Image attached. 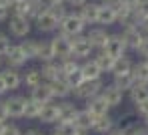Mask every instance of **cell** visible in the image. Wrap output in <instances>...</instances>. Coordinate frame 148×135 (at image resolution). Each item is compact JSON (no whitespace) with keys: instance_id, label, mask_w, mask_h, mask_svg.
<instances>
[{"instance_id":"obj_1","label":"cell","mask_w":148,"mask_h":135,"mask_svg":"<svg viewBox=\"0 0 148 135\" xmlns=\"http://www.w3.org/2000/svg\"><path fill=\"white\" fill-rule=\"evenodd\" d=\"M84 30H86V24H84V20L80 18L78 12H68V14L60 20V24H58V32L66 34L68 38H74V36L84 34Z\"/></svg>"},{"instance_id":"obj_2","label":"cell","mask_w":148,"mask_h":135,"mask_svg":"<svg viewBox=\"0 0 148 135\" xmlns=\"http://www.w3.org/2000/svg\"><path fill=\"white\" fill-rule=\"evenodd\" d=\"M104 85L106 83L102 81V79H96V81H84L80 87H76L72 91V97L76 101H88V99H92V97H96L102 93V89H104Z\"/></svg>"},{"instance_id":"obj_3","label":"cell","mask_w":148,"mask_h":135,"mask_svg":"<svg viewBox=\"0 0 148 135\" xmlns=\"http://www.w3.org/2000/svg\"><path fill=\"white\" fill-rule=\"evenodd\" d=\"M94 56V47L92 42L88 40L86 34H80V36H74L72 38V58L76 61H88Z\"/></svg>"},{"instance_id":"obj_4","label":"cell","mask_w":148,"mask_h":135,"mask_svg":"<svg viewBox=\"0 0 148 135\" xmlns=\"http://www.w3.org/2000/svg\"><path fill=\"white\" fill-rule=\"evenodd\" d=\"M52 47H54V56H56L58 63H62L66 58H72V38H68L66 34L56 32L52 36Z\"/></svg>"},{"instance_id":"obj_5","label":"cell","mask_w":148,"mask_h":135,"mask_svg":"<svg viewBox=\"0 0 148 135\" xmlns=\"http://www.w3.org/2000/svg\"><path fill=\"white\" fill-rule=\"evenodd\" d=\"M120 36H122L124 42H126L128 51H134V53L138 51V47L144 40V32L140 30V26H136V24H126V26H122Z\"/></svg>"},{"instance_id":"obj_6","label":"cell","mask_w":148,"mask_h":135,"mask_svg":"<svg viewBox=\"0 0 148 135\" xmlns=\"http://www.w3.org/2000/svg\"><path fill=\"white\" fill-rule=\"evenodd\" d=\"M30 28H32V20L26 18V16H14L12 14L8 18V30L16 38H26L30 34Z\"/></svg>"},{"instance_id":"obj_7","label":"cell","mask_w":148,"mask_h":135,"mask_svg":"<svg viewBox=\"0 0 148 135\" xmlns=\"http://www.w3.org/2000/svg\"><path fill=\"white\" fill-rule=\"evenodd\" d=\"M102 51H104L106 54H110L112 58H120V56H126V53H128V47H126V42L122 40L120 32H118V34H110V36H108L106 47H104Z\"/></svg>"},{"instance_id":"obj_8","label":"cell","mask_w":148,"mask_h":135,"mask_svg":"<svg viewBox=\"0 0 148 135\" xmlns=\"http://www.w3.org/2000/svg\"><path fill=\"white\" fill-rule=\"evenodd\" d=\"M100 95H102V99L106 101V105L110 109L120 107L122 101H124V91H120V89H118L116 85H112V83H106Z\"/></svg>"},{"instance_id":"obj_9","label":"cell","mask_w":148,"mask_h":135,"mask_svg":"<svg viewBox=\"0 0 148 135\" xmlns=\"http://www.w3.org/2000/svg\"><path fill=\"white\" fill-rule=\"evenodd\" d=\"M24 99L26 97H22V95H10V97L4 99V109L8 113V119L10 117L12 119L24 117Z\"/></svg>"},{"instance_id":"obj_10","label":"cell","mask_w":148,"mask_h":135,"mask_svg":"<svg viewBox=\"0 0 148 135\" xmlns=\"http://www.w3.org/2000/svg\"><path fill=\"white\" fill-rule=\"evenodd\" d=\"M34 22H36V28H38L40 32H56V30H58V24H60V20H58L50 10L42 12Z\"/></svg>"},{"instance_id":"obj_11","label":"cell","mask_w":148,"mask_h":135,"mask_svg":"<svg viewBox=\"0 0 148 135\" xmlns=\"http://www.w3.org/2000/svg\"><path fill=\"white\" fill-rule=\"evenodd\" d=\"M86 36H88V40L92 42L94 51H102V49L106 47V40H108L110 32L104 26H94V28H90V30L86 32Z\"/></svg>"},{"instance_id":"obj_12","label":"cell","mask_w":148,"mask_h":135,"mask_svg":"<svg viewBox=\"0 0 148 135\" xmlns=\"http://www.w3.org/2000/svg\"><path fill=\"white\" fill-rule=\"evenodd\" d=\"M98 10H100V2H86L82 8H78L76 12L80 14V18L84 20V24H96L98 22Z\"/></svg>"},{"instance_id":"obj_13","label":"cell","mask_w":148,"mask_h":135,"mask_svg":"<svg viewBox=\"0 0 148 135\" xmlns=\"http://www.w3.org/2000/svg\"><path fill=\"white\" fill-rule=\"evenodd\" d=\"M30 97L34 99V101H38L40 105H48L54 101V95H52V89H50V83H40L38 87H34V89H30Z\"/></svg>"},{"instance_id":"obj_14","label":"cell","mask_w":148,"mask_h":135,"mask_svg":"<svg viewBox=\"0 0 148 135\" xmlns=\"http://www.w3.org/2000/svg\"><path fill=\"white\" fill-rule=\"evenodd\" d=\"M84 109H86L92 117H102V115H108V113H110V107L106 105V101L102 99V95H96V97L88 99L86 105H84Z\"/></svg>"},{"instance_id":"obj_15","label":"cell","mask_w":148,"mask_h":135,"mask_svg":"<svg viewBox=\"0 0 148 135\" xmlns=\"http://www.w3.org/2000/svg\"><path fill=\"white\" fill-rule=\"evenodd\" d=\"M4 58H6V63H8V67H10V69H18V71L24 67L26 61H28V58L24 56V53H22V49H20V45H12V47H10V51L6 53Z\"/></svg>"},{"instance_id":"obj_16","label":"cell","mask_w":148,"mask_h":135,"mask_svg":"<svg viewBox=\"0 0 148 135\" xmlns=\"http://www.w3.org/2000/svg\"><path fill=\"white\" fill-rule=\"evenodd\" d=\"M114 127H116V121H114V117L108 113V115H102V117H94L92 133H96V135H108Z\"/></svg>"},{"instance_id":"obj_17","label":"cell","mask_w":148,"mask_h":135,"mask_svg":"<svg viewBox=\"0 0 148 135\" xmlns=\"http://www.w3.org/2000/svg\"><path fill=\"white\" fill-rule=\"evenodd\" d=\"M80 71H82V75H84V81H96V79H102V77H104L102 69L96 65L94 58L82 61V63H80Z\"/></svg>"},{"instance_id":"obj_18","label":"cell","mask_w":148,"mask_h":135,"mask_svg":"<svg viewBox=\"0 0 148 135\" xmlns=\"http://www.w3.org/2000/svg\"><path fill=\"white\" fill-rule=\"evenodd\" d=\"M38 121L42 125H56L58 123V103H48V105H42L40 109V115H38Z\"/></svg>"},{"instance_id":"obj_19","label":"cell","mask_w":148,"mask_h":135,"mask_svg":"<svg viewBox=\"0 0 148 135\" xmlns=\"http://www.w3.org/2000/svg\"><path fill=\"white\" fill-rule=\"evenodd\" d=\"M0 75H2V79L6 83V89H8V91H14V89H18V87L22 85V73H20L18 69L6 67L4 71H0Z\"/></svg>"},{"instance_id":"obj_20","label":"cell","mask_w":148,"mask_h":135,"mask_svg":"<svg viewBox=\"0 0 148 135\" xmlns=\"http://www.w3.org/2000/svg\"><path fill=\"white\" fill-rule=\"evenodd\" d=\"M40 73H42V79H44L46 83H52V81H56V79H62V71H60V63H58V61L42 63Z\"/></svg>"},{"instance_id":"obj_21","label":"cell","mask_w":148,"mask_h":135,"mask_svg":"<svg viewBox=\"0 0 148 135\" xmlns=\"http://www.w3.org/2000/svg\"><path fill=\"white\" fill-rule=\"evenodd\" d=\"M78 115V107L74 105V101H58V121H74Z\"/></svg>"},{"instance_id":"obj_22","label":"cell","mask_w":148,"mask_h":135,"mask_svg":"<svg viewBox=\"0 0 148 135\" xmlns=\"http://www.w3.org/2000/svg\"><path fill=\"white\" fill-rule=\"evenodd\" d=\"M50 89H52L54 99H58V101H66V99L72 97V89L68 87V83L64 81V79H56V81H52V83H50Z\"/></svg>"},{"instance_id":"obj_23","label":"cell","mask_w":148,"mask_h":135,"mask_svg":"<svg viewBox=\"0 0 148 135\" xmlns=\"http://www.w3.org/2000/svg\"><path fill=\"white\" fill-rule=\"evenodd\" d=\"M74 125L78 127V131L90 133V131H92V125H94V117H92L86 109H78V115H76V119H74Z\"/></svg>"},{"instance_id":"obj_24","label":"cell","mask_w":148,"mask_h":135,"mask_svg":"<svg viewBox=\"0 0 148 135\" xmlns=\"http://www.w3.org/2000/svg\"><path fill=\"white\" fill-rule=\"evenodd\" d=\"M128 99L132 105H138L142 101H148V85H140V83H134V87L128 91Z\"/></svg>"},{"instance_id":"obj_25","label":"cell","mask_w":148,"mask_h":135,"mask_svg":"<svg viewBox=\"0 0 148 135\" xmlns=\"http://www.w3.org/2000/svg\"><path fill=\"white\" fill-rule=\"evenodd\" d=\"M132 67H134V61H132L128 54H126V56H120V58H116V61H114V67H112L110 75H112V77H116V75L132 73Z\"/></svg>"},{"instance_id":"obj_26","label":"cell","mask_w":148,"mask_h":135,"mask_svg":"<svg viewBox=\"0 0 148 135\" xmlns=\"http://www.w3.org/2000/svg\"><path fill=\"white\" fill-rule=\"evenodd\" d=\"M98 26H112V24H116V12L112 10V8H108V6H102L100 4V10H98V22H96Z\"/></svg>"},{"instance_id":"obj_27","label":"cell","mask_w":148,"mask_h":135,"mask_svg":"<svg viewBox=\"0 0 148 135\" xmlns=\"http://www.w3.org/2000/svg\"><path fill=\"white\" fill-rule=\"evenodd\" d=\"M40 83H44L40 69H28L24 75H22V85H26L28 89H34V87H38Z\"/></svg>"},{"instance_id":"obj_28","label":"cell","mask_w":148,"mask_h":135,"mask_svg":"<svg viewBox=\"0 0 148 135\" xmlns=\"http://www.w3.org/2000/svg\"><path fill=\"white\" fill-rule=\"evenodd\" d=\"M132 77H134V83L148 85V65L144 61L134 63V67H132Z\"/></svg>"},{"instance_id":"obj_29","label":"cell","mask_w":148,"mask_h":135,"mask_svg":"<svg viewBox=\"0 0 148 135\" xmlns=\"http://www.w3.org/2000/svg\"><path fill=\"white\" fill-rule=\"evenodd\" d=\"M38 61H40V63L56 61V56H54V47H52V38L40 42V49H38Z\"/></svg>"},{"instance_id":"obj_30","label":"cell","mask_w":148,"mask_h":135,"mask_svg":"<svg viewBox=\"0 0 148 135\" xmlns=\"http://www.w3.org/2000/svg\"><path fill=\"white\" fill-rule=\"evenodd\" d=\"M20 49H22V53L28 61H32V58H38V49H40V42L38 40H34V38H26L20 42Z\"/></svg>"},{"instance_id":"obj_31","label":"cell","mask_w":148,"mask_h":135,"mask_svg":"<svg viewBox=\"0 0 148 135\" xmlns=\"http://www.w3.org/2000/svg\"><path fill=\"white\" fill-rule=\"evenodd\" d=\"M92 58L96 61V65L102 69V73H110L112 67H114V61H116V58H112L110 54H106L104 51H96V54H94Z\"/></svg>"},{"instance_id":"obj_32","label":"cell","mask_w":148,"mask_h":135,"mask_svg":"<svg viewBox=\"0 0 148 135\" xmlns=\"http://www.w3.org/2000/svg\"><path fill=\"white\" fill-rule=\"evenodd\" d=\"M40 109H42V105L38 101H34L32 97H26L24 99V117L26 119H38Z\"/></svg>"},{"instance_id":"obj_33","label":"cell","mask_w":148,"mask_h":135,"mask_svg":"<svg viewBox=\"0 0 148 135\" xmlns=\"http://www.w3.org/2000/svg\"><path fill=\"white\" fill-rule=\"evenodd\" d=\"M112 85H116L120 91L128 93V91L134 87V77H132V73H126V75H116V77H112Z\"/></svg>"},{"instance_id":"obj_34","label":"cell","mask_w":148,"mask_h":135,"mask_svg":"<svg viewBox=\"0 0 148 135\" xmlns=\"http://www.w3.org/2000/svg\"><path fill=\"white\" fill-rule=\"evenodd\" d=\"M54 133L56 135H78L82 131H78V127L74 125V121H58L54 125Z\"/></svg>"},{"instance_id":"obj_35","label":"cell","mask_w":148,"mask_h":135,"mask_svg":"<svg viewBox=\"0 0 148 135\" xmlns=\"http://www.w3.org/2000/svg\"><path fill=\"white\" fill-rule=\"evenodd\" d=\"M12 14L14 16H26L28 18V12H30V0H14L12 6H10Z\"/></svg>"},{"instance_id":"obj_36","label":"cell","mask_w":148,"mask_h":135,"mask_svg":"<svg viewBox=\"0 0 148 135\" xmlns=\"http://www.w3.org/2000/svg\"><path fill=\"white\" fill-rule=\"evenodd\" d=\"M62 79L68 83V87H70V89L74 91L76 87H80V85L84 83V75H82V71L78 69V71H74V73H68V75H64Z\"/></svg>"},{"instance_id":"obj_37","label":"cell","mask_w":148,"mask_h":135,"mask_svg":"<svg viewBox=\"0 0 148 135\" xmlns=\"http://www.w3.org/2000/svg\"><path fill=\"white\" fill-rule=\"evenodd\" d=\"M78 69H80V61H76V58H66V61H62V63H60L62 77H64V75H68V73L78 71Z\"/></svg>"},{"instance_id":"obj_38","label":"cell","mask_w":148,"mask_h":135,"mask_svg":"<svg viewBox=\"0 0 148 135\" xmlns=\"http://www.w3.org/2000/svg\"><path fill=\"white\" fill-rule=\"evenodd\" d=\"M10 47H12L10 36H8V34H4V32H0V56H2V58H4L6 53L10 51Z\"/></svg>"},{"instance_id":"obj_39","label":"cell","mask_w":148,"mask_h":135,"mask_svg":"<svg viewBox=\"0 0 148 135\" xmlns=\"http://www.w3.org/2000/svg\"><path fill=\"white\" fill-rule=\"evenodd\" d=\"M126 133L128 135H148V129L144 127V125L130 123V125H126Z\"/></svg>"},{"instance_id":"obj_40","label":"cell","mask_w":148,"mask_h":135,"mask_svg":"<svg viewBox=\"0 0 148 135\" xmlns=\"http://www.w3.org/2000/svg\"><path fill=\"white\" fill-rule=\"evenodd\" d=\"M48 10L52 12V14H54V16H56V18H58V20H62V18L68 14V10H66V4H52Z\"/></svg>"},{"instance_id":"obj_41","label":"cell","mask_w":148,"mask_h":135,"mask_svg":"<svg viewBox=\"0 0 148 135\" xmlns=\"http://www.w3.org/2000/svg\"><path fill=\"white\" fill-rule=\"evenodd\" d=\"M134 113L138 115V117H146L148 115V101H142V103H138V105H134Z\"/></svg>"},{"instance_id":"obj_42","label":"cell","mask_w":148,"mask_h":135,"mask_svg":"<svg viewBox=\"0 0 148 135\" xmlns=\"http://www.w3.org/2000/svg\"><path fill=\"white\" fill-rule=\"evenodd\" d=\"M2 135H22V129H20L18 125H14V123H6Z\"/></svg>"},{"instance_id":"obj_43","label":"cell","mask_w":148,"mask_h":135,"mask_svg":"<svg viewBox=\"0 0 148 135\" xmlns=\"http://www.w3.org/2000/svg\"><path fill=\"white\" fill-rule=\"evenodd\" d=\"M138 56H142V58H148V38L144 36V40H142V45L138 47V51H136Z\"/></svg>"},{"instance_id":"obj_44","label":"cell","mask_w":148,"mask_h":135,"mask_svg":"<svg viewBox=\"0 0 148 135\" xmlns=\"http://www.w3.org/2000/svg\"><path fill=\"white\" fill-rule=\"evenodd\" d=\"M122 2H124V0H100L102 6H108V8H112V10H116Z\"/></svg>"},{"instance_id":"obj_45","label":"cell","mask_w":148,"mask_h":135,"mask_svg":"<svg viewBox=\"0 0 148 135\" xmlns=\"http://www.w3.org/2000/svg\"><path fill=\"white\" fill-rule=\"evenodd\" d=\"M86 2H90V0H66V4L72 6V8H82Z\"/></svg>"},{"instance_id":"obj_46","label":"cell","mask_w":148,"mask_h":135,"mask_svg":"<svg viewBox=\"0 0 148 135\" xmlns=\"http://www.w3.org/2000/svg\"><path fill=\"white\" fill-rule=\"evenodd\" d=\"M8 18H10V10L0 6V22H8Z\"/></svg>"},{"instance_id":"obj_47","label":"cell","mask_w":148,"mask_h":135,"mask_svg":"<svg viewBox=\"0 0 148 135\" xmlns=\"http://www.w3.org/2000/svg\"><path fill=\"white\" fill-rule=\"evenodd\" d=\"M0 121H8V113L4 109V101H0Z\"/></svg>"},{"instance_id":"obj_48","label":"cell","mask_w":148,"mask_h":135,"mask_svg":"<svg viewBox=\"0 0 148 135\" xmlns=\"http://www.w3.org/2000/svg\"><path fill=\"white\" fill-rule=\"evenodd\" d=\"M108 135H128V133H126V127H114Z\"/></svg>"},{"instance_id":"obj_49","label":"cell","mask_w":148,"mask_h":135,"mask_svg":"<svg viewBox=\"0 0 148 135\" xmlns=\"http://www.w3.org/2000/svg\"><path fill=\"white\" fill-rule=\"evenodd\" d=\"M22 135H46V133H42L40 129H26Z\"/></svg>"},{"instance_id":"obj_50","label":"cell","mask_w":148,"mask_h":135,"mask_svg":"<svg viewBox=\"0 0 148 135\" xmlns=\"http://www.w3.org/2000/svg\"><path fill=\"white\" fill-rule=\"evenodd\" d=\"M4 93H8V89H6V83H4V79H2V75H0V97H2Z\"/></svg>"},{"instance_id":"obj_51","label":"cell","mask_w":148,"mask_h":135,"mask_svg":"<svg viewBox=\"0 0 148 135\" xmlns=\"http://www.w3.org/2000/svg\"><path fill=\"white\" fill-rule=\"evenodd\" d=\"M46 2H48L50 6H52V4H66V0H46Z\"/></svg>"},{"instance_id":"obj_52","label":"cell","mask_w":148,"mask_h":135,"mask_svg":"<svg viewBox=\"0 0 148 135\" xmlns=\"http://www.w3.org/2000/svg\"><path fill=\"white\" fill-rule=\"evenodd\" d=\"M4 127H6V121H0V135L4 133Z\"/></svg>"},{"instance_id":"obj_53","label":"cell","mask_w":148,"mask_h":135,"mask_svg":"<svg viewBox=\"0 0 148 135\" xmlns=\"http://www.w3.org/2000/svg\"><path fill=\"white\" fill-rule=\"evenodd\" d=\"M142 121H144L142 125H144V127H146V129H148V115H146V117H144V119H142Z\"/></svg>"},{"instance_id":"obj_54","label":"cell","mask_w":148,"mask_h":135,"mask_svg":"<svg viewBox=\"0 0 148 135\" xmlns=\"http://www.w3.org/2000/svg\"><path fill=\"white\" fill-rule=\"evenodd\" d=\"M142 61H144V63H146V65H148V58H142Z\"/></svg>"},{"instance_id":"obj_55","label":"cell","mask_w":148,"mask_h":135,"mask_svg":"<svg viewBox=\"0 0 148 135\" xmlns=\"http://www.w3.org/2000/svg\"><path fill=\"white\" fill-rule=\"evenodd\" d=\"M0 67H2V56H0Z\"/></svg>"},{"instance_id":"obj_56","label":"cell","mask_w":148,"mask_h":135,"mask_svg":"<svg viewBox=\"0 0 148 135\" xmlns=\"http://www.w3.org/2000/svg\"><path fill=\"white\" fill-rule=\"evenodd\" d=\"M78 135H88V133H78Z\"/></svg>"},{"instance_id":"obj_57","label":"cell","mask_w":148,"mask_h":135,"mask_svg":"<svg viewBox=\"0 0 148 135\" xmlns=\"http://www.w3.org/2000/svg\"><path fill=\"white\" fill-rule=\"evenodd\" d=\"M52 135H56V133H52Z\"/></svg>"}]
</instances>
